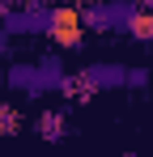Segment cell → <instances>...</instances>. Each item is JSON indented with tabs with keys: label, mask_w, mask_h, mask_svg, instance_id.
<instances>
[{
	"label": "cell",
	"mask_w": 153,
	"mask_h": 157,
	"mask_svg": "<svg viewBox=\"0 0 153 157\" xmlns=\"http://www.w3.org/2000/svg\"><path fill=\"white\" fill-rule=\"evenodd\" d=\"M128 38H136V43H153V13H149V9L136 13V21H132V30H128Z\"/></svg>",
	"instance_id": "8"
},
{
	"label": "cell",
	"mask_w": 153,
	"mask_h": 157,
	"mask_svg": "<svg viewBox=\"0 0 153 157\" xmlns=\"http://www.w3.org/2000/svg\"><path fill=\"white\" fill-rule=\"evenodd\" d=\"M136 13H140L136 0H85L81 4L85 30H98V34H128Z\"/></svg>",
	"instance_id": "1"
},
{
	"label": "cell",
	"mask_w": 153,
	"mask_h": 157,
	"mask_svg": "<svg viewBox=\"0 0 153 157\" xmlns=\"http://www.w3.org/2000/svg\"><path fill=\"white\" fill-rule=\"evenodd\" d=\"M149 85V68H128V89H145Z\"/></svg>",
	"instance_id": "10"
},
{
	"label": "cell",
	"mask_w": 153,
	"mask_h": 157,
	"mask_svg": "<svg viewBox=\"0 0 153 157\" xmlns=\"http://www.w3.org/2000/svg\"><path fill=\"white\" fill-rule=\"evenodd\" d=\"M4 85H9V89H17L22 98H43V94H47V81H43L38 59H34V64H9Z\"/></svg>",
	"instance_id": "5"
},
{
	"label": "cell",
	"mask_w": 153,
	"mask_h": 157,
	"mask_svg": "<svg viewBox=\"0 0 153 157\" xmlns=\"http://www.w3.org/2000/svg\"><path fill=\"white\" fill-rule=\"evenodd\" d=\"M51 43L64 47V51H81V47H85V21H81V9H73V4H55Z\"/></svg>",
	"instance_id": "3"
},
{
	"label": "cell",
	"mask_w": 153,
	"mask_h": 157,
	"mask_svg": "<svg viewBox=\"0 0 153 157\" xmlns=\"http://www.w3.org/2000/svg\"><path fill=\"white\" fill-rule=\"evenodd\" d=\"M60 4H73V0H60Z\"/></svg>",
	"instance_id": "12"
},
{
	"label": "cell",
	"mask_w": 153,
	"mask_h": 157,
	"mask_svg": "<svg viewBox=\"0 0 153 157\" xmlns=\"http://www.w3.org/2000/svg\"><path fill=\"white\" fill-rule=\"evenodd\" d=\"M81 77H85V85H89L94 94L128 89V68H124V64H115V59H94V64H85Z\"/></svg>",
	"instance_id": "4"
},
{
	"label": "cell",
	"mask_w": 153,
	"mask_h": 157,
	"mask_svg": "<svg viewBox=\"0 0 153 157\" xmlns=\"http://www.w3.org/2000/svg\"><path fill=\"white\" fill-rule=\"evenodd\" d=\"M0 26L9 30L13 38H26V34H47L51 38V26H55V4H22V9H13V4H4L0 9Z\"/></svg>",
	"instance_id": "2"
},
{
	"label": "cell",
	"mask_w": 153,
	"mask_h": 157,
	"mask_svg": "<svg viewBox=\"0 0 153 157\" xmlns=\"http://www.w3.org/2000/svg\"><path fill=\"white\" fill-rule=\"evenodd\" d=\"M9 38H13V34H9V30L0 26V51H9Z\"/></svg>",
	"instance_id": "11"
},
{
	"label": "cell",
	"mask_w": 153,
	"mask_h": 157,
	"mask_svg": "<svg viewBox=\"0 0 153 157\" xmlns=\"http://www.w3.org/2000/svg\"><path fill=\"white\" fill-rule=\"evenodd\" d=\"M38 136H43V140H64V136H68L64 110H43V115H38Z\"/></svg>",
	"instance_id": "6"
},
{
	"label": "cell",
	"mask_w": 153,
	"mask_h": 157,
	"mask_svg": "<svg viewBox=\"0 0 153 157\" xmlns=\"http://www.w3.org/2000/svg\"><path fill=\"white\" fill-rule=\"evenodd\" d=\"M17 128H22V115H17L13 106L0 102V136H9V132H17Z\"/></svg>",
	"instance_id": "9"
},
{
	"label": "cell",
	"mask_w": 153,
	"mask_h": 157,
	"mask_svg": "<svg viewBox=\"0 0 153 157\" xmlns=\"http://www.w3.org/2000/svg\"><path fill=\"white\" fill-rule=\"evenodd\" d=\"M38 68H43V81H47V94H60V85L68 81L64 59H60V55H43V59H38Z\"/></svg>",
	"instance_id": "7"
}]
</instances>
